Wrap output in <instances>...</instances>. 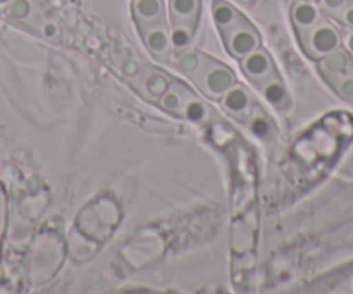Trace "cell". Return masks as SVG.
Listing matches in <instances>:
<instances>
[{"mask_svg":"<svg viewBox=\"0 0 353 294\" xmlns=\"http://www.w3.org/2000/svg\"><path fill=\"white\" fill-rule=\"evenodd\" d=\"M192 82L205 92L210 99H222L223 94L236 83V75L223 64L203 56L201 64L191 75Z\"/></svg>","mask_w":353,"mask_h":294,"instance_id":"cell-1","label":"cell"},{"mask_svg":"<svg viewBox=\"0 0 353 294\" xmlns=\"http://www.w3.org/2000/svg\"><path fill=\"white\" fill-rule=\"evenodd\" d=\"M220 35H222L225 49L229 50L230 56L237 57V59H243L244 56L260 47V35L243 14L229 28L222 30Z\"/></svg>","mask_w":353,"mask_h":294,"instance_id":"cell-2","label":"cell"},{"mask_svg":"<svg viewBox=\"0 0 353 294\" xmlns=\"http://www.w3.org/2000/svg\"><path fill=\"white\" fill-rule=\"evenodd\" d=\"M301 47L305 52L314 59H321V57L327 56L332 50L341 47V35H339L338 28L322 18L315 26H312L307 33L300 39Z\"/></svg>","mask_w":353,"mask_h":294,"instance_id":"cell-3","label":"cell"},{"mask_svg":"<svg viewBox=\"0 0 353 294\" xmlns=\"http://www.w3.org/2000/svg\"><path fill=\"white\" fill-rule=\"evenodd\" d=\"M142 40H144L145 47L151 50L152 56L158 61H166L170 59V49H172V42H170V26L168 23L159 21L154 25H149L145 28L139 30Z\"/></svg>","mask_w":353,"mask_h":294,"instance_id":"cell-4","label":"cell"},{"mask_svg":"<svg viewBox=\"0 0 353 294\" xmlns=\"http://www.w3.org/2000/svg\"><path fill=\"white\" fill-rule=\"evenodd\" d=\"M241 67H243L244 75H246L251 82L256 83V85L263 82V80L269 78L272 73H276L269 52L260 49V47L241 59Z\"/></svg>","mask_w":353,"mask_h":294,"instance_id":"cell-5","label":"cell"},{"mask_svg":"<svg viewBox=\"0 0 353 294\" xmlns=\"http://www.w3.org/2000/svg\"><path fill=\"white\" fill-rule=\"evenodd\" d=\"M201 16V0H170V25L198 28Z\"/></svg>","mask_w":353,"mask_h":294,"instance_id":"cell-6","label":"cell"},{"mask_svg":"<svg viewBox=\"0 0 353 294\" xmlns=\"http://www.w3.org/2000/svg\"><path fill=\"white\" fill-rule=\"evenodd\" d=\"M322 18H324V12H322V9L315 2L298 0V2L293 4V8H291V21H293L294 30H296L298 39H301Z\"/></svg>","mask_w":353,"mask_h":294,"instance_id":"cell-7","label":"cell"},{"mask_svg":"<svg viewBox=\"0 0 353 294\" xmlns=\"http://www.w3.org/2000/svg\"><path fill=\"white\" fill-rule=\"evenodd\" d=\"M132 12H134L135 25H137L139 30L166 19L165 2L163 0H134Z\"/></svg>","mask_w":353,"mask_h":294,"instance_id":"cell-8","label":"cell"},{"mask_svg":"<svg viewBox=\"0 0 353 294\" xmlns=\"http://www.w3.org/2000/svg\"><path fill=\"white\" fill-rule=\"evenodd\" d=\"M319 70H321L322 75L327 80L336 78V76H341L345 73H350V57L346 54V50H343L341 47L332 52H329L327 56L321 57L319 59Z\"/></svg>","mask_w":353,"mask_h":294,"instance_id":"cell-9","label":"cell"},{"mask_svg":"<svg viewBox=\"0 0 353 294\" xmlns=\"http://www.w3.org/2000/svg\"><path fill=\"white\" fill-rule=\"evenodd\" d=\"M258 87H260L261 94H263V97L267 101H269L272 106L276 107H286L288 104H290V96H288V90L286 87H284L283 80L277 76V73H272V75L269 76L267 80H263L261 83H258Z\"/></svg>","mask_w":353,"mask_h":294,"instance_id":"cell-10","label":"cell"},{"mask_svg":"<svg viewBox=\"0 0 353 294\" xmlns=\"http://www.w3.org/2000/svg\"><path fill=\"white\" fill-rule=\"evenodd\" d=\"M212 16L219 32H222V30L229 28L234 21H237L241 12L232 4L225 2V0H213Z\"/></svg>","mask_w":353,"mask_h":294,"instance_id":"cell-11","label":"cell"},{"mask_svg":"<svg viewBox=\"0 0 353 294\" xmlns=\"http://www.w3.org/2000/svg\"><path fill=\"white\" fill-rule=\"evenodd\" d=\"M222 103L223 106H225V109L232 111V113H243V111L248 109V106H250L251 97L243 85L234 83V85L223 94Z\"/></svg>","mask_w":353,"mask_h":294,"instance_id":"cell-12","label":"cell"},{"mask_svg":"<svg viewBox=\"0 0 353 294\" xmlns=\"http://www.w3.org/2000/svg\"><path fill=\"white\" fill-rule=\"evenodd\" d=\"M182 96H184V104H182V116H185L188 120L196 121H205L206 116H208V111H206L205 104L198 99V97L191 96L188 90L182 87Z\"/></svg>","mask_w":353,"mask_h":294,"instance_id":"cell-13","label":"cell"},{"mask_svg":"<svg viewBox=\"0 0 353 294\" xmlns=\"http://www.w3.org/2000/svg\"><path fill=\"white\" fill-rule=\"evenodd\" d=\"M182 104H184V96H182V87L179 83H173L170 89L161 96V107L170 111V113L182 114Z\"/></svg>","mask_w":353,"mask_h":294,"instance_id":"cell-14","label":"cell"},{"mask_svg":"<svg viewBox=\"0 0 353 294\" xmlns=\"http://www.w3.org/2000/svg\"><path fill=\"white\" fill-rule=\"evenodd\" d=\"M201 57L203 54L194 52V50H188V49L181 50V54H179V57H176V67H179L182 73L191 76L192 73L198 70L199 64H201Z\"/></svg>","mask_w":353,"mask_h":294,"instance_id":"cell-15","label":"cell"},{"mask_svg":"<svg viewBox=\"0 0 353 294\" xmlns=\"http://www.w3.org/2000/svg\"><path fill=\"white\" fill-rule=\"evenodd\" d=\"M332 83V87L336 89V92L346 101H353V75L352 71L345 73L341 76H336V78L329 80Z\"/></svg>","mask_w":353,"mask_h":294,"instance_id":"cell-16","label":"cell"},{"mask_svg":"<svg viewBox=\"0 0 353 294\" xmlns=\"http://www.w3.org/2000/svg\"><path fill=\"white\" fill-rule=\"evenodd\" d=\"M8 11L12 18L25 19L32 12V6H30V0H11L8 6Z\"/></svg>","mask_w":353,"mask_h":294,"instance_id":"cell-17","label":"cell"},{"mask_svg":"<svg viewBox=\"0 0 353 294\" xmlns=\"http://www.w3.org/2000/svg\"><path fill=\"white\" fill-rule=\"evenodd\" d=\"M348 2L350 0H319V8L322 9L324 14L331 16V18H336Z\"/></svg>","mask_w":353,"mask_h":294,"instance_id":"cell-18","label":"cell"},{"mask_svg":"<svg viewBox=\"0 0 353 294\" xmlns=\"http://www.w3.org/2000/svg\"><path fill=\"white\" fill-rule=\"evenodd\" d=\"M168 89V82H166V76L154 75L148 80V90L152 96H163Z\"/></svg>","mask_w":353,"mask_h":294,"instance_id":"cell-19","label":"cell"},{"mask_svg":"<svg viewBox=\"0 0 353 294\" xmlns=\"http://www.w3.org/2000/svg\"><path fill=\"white\" fill-rule=\"evenodd\" d=\"M336 21H339L341 25L348 26V28L353 30V0H350L348 4L343 8V11L336 16Z\"/></svg>","mask_w":353,"mask_h":294,"instance_id":"cell-20","label":"cell"},{"mask_svg":"<svg viewBox=\"0 0 353 294\" xmlns=\"http://www.w3.org/2000/svg\"><path fill=\"white\" fill-rule=\"evenodd\" d=\"M6 215H8V206H6V192L4 189H2V185H0V239H2V235H4V231H6Z\"/></svg>","mask_w":353,"mask_h":294,"instance_id":"cell-21","label":"cell"},{"mask_svg":"<svg viewBox=\"0 0 353 294\" xmlns=\"http://www.w3.org/2000/svg\"><path fill=\"white\" fill-rule=\"evenodd\" d=\"M251 128H253V132L256 135H265L269 132V123L265 120H261V118H254V120L251 121Z\"/></svg>","mask_w":353,"mask_h":294,"instance_id":"cell-22","label":"cell"},{"mask_svg":"<svg viewBox=\"0 0 353 294\" xmlns=\"http://www.w3.org/2000/svg\"><path fill=\"white\" fill-rule=\"evenodd\" d=\"M56 25H52V23H47L46 26H43V33H46V36H54L56 35Z\"/></svg>","mask_w":353,"mask_h":294,"instance_id":"cell-23","label":"cell"},{"mask_svg":"<svg viewBox=\"0 0 353 294\" xmlns=\"http://www.w3.org/2000/svg\"><path fill=\"white\" fill-rule=\"evenodd\" d=\"M345 45H346V49H348L350 52L353 54V30H352V32L346 33V36H345Z\"/></svg>","mask_w":353,"mask_h":294,"instance_id":"cell-24","label":"cell"},{"mask_svg":"<svg viewBox=\"0 0 353 294\" xmlns=\"http://www.w3.org/2000/svg\"><path fill=\"white\" fill-rule=\"evenodd\" d=\"M237 4L243 6V8H253L254 4H256L258 0H236Z\"/></svg>","mask_w":353,"mask_h":294,"instance_id":"cell-25","label":"cell"},{"mask_svg":"<svg viewBox=\"0 0 353 294\" xmlns=\"http://www.w3.org/2000/svg\"><path fill=\"white\" fill-rule=\"evenodd\" d=\"M125 71H127V73H130V75L132 73H137V66H135L134 63H128L127 66H125Z\"/></svg>","mask_w":353,"mask_h":294,"instance_id":"cell-26","label":"cell"},{"mask_svg":"<svg viewBox=\"0 0 353 294\" xmlns=\"http://www.w3.org/2000/svg\"><path fill=\"white\" fill-rule=\"evenodd\" d=\"M9 2H11V0H0V6H9Z\"/></svg>","mask_w":353,"mask_h":294,"instance_id":"cell-27","label":"cell"},{"mask_svg":"<svg viewBox=\"0 0 353 294\" xmlns=\"http://www.w3.org/2000/svg\"><path fill=\"white\" fill-rule=\"evenodd\" d=\"M308 2H319V0H308Z\"/></svg>","mask_w":353,"mask_h":294,"instance_id":"cell-28","label":"cell"},{"mask_svg":"<svg viewBox=\"0 0 353 294\" xmlns=\"http://www.w3.org/2000/svg\"><path fill=\"white\" fill-rule=\"evenodd\" d=\"M352 291H353V279H352Z\"/></svg>","mask_w":353,"mask_h":294,"instance_id":"cell-29","label":"cell"}]
</instances>
